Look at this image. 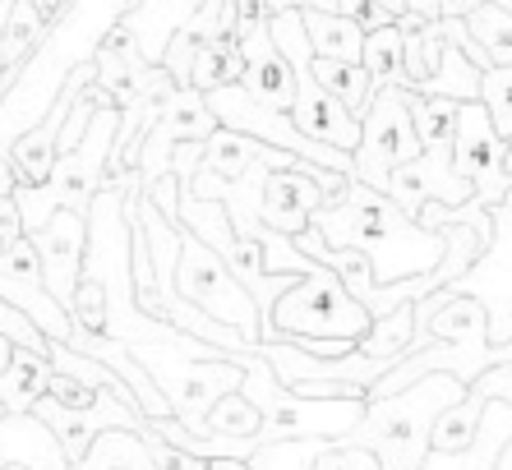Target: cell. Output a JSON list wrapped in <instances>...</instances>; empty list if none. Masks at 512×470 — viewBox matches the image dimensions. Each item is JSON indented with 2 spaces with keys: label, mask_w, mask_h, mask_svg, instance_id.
I'll return each instance as SVG.
<instances>
[{
  "label": "cell",
  "mask_w": 512,
  "mask_h": 470,
  "mask_svg": "<svg viewBox=\"0 0 512 470\" xmlns=\"http://www.w3.org/2000/svg\"><path fill=\"white\" fill-rule=\"evenodd\" d=\"M176 295L190 300L194 309H203L208 318L236 328L240 337L259 346L263 337V318H259V305L250 300V291L231 277V268L217 259L213 249L194 240L190 231H180V254H176Z\"/></svg>",
  "instance_id": "cell-8"
},
{
  "label": "cell",
  "mask_w": 512,
  "mask_h": 470,
  "mask_svg": "<svg viewBox=\"0 0 512 470\" xmlns=\"http://www.w3.org/2000/svg\"><path fill=\"white\" fill-rule=\"evenodd\" d=\"M227 83H240L236 37H222V42H194V65H190V88L194 93H213V88H227Z\"/></svg>",
  "instance_id": "cell-29"
},
{
  "label": "cell",
  "mask_w": 512,
  "mask_h": 470,
  "mask_svg": "<svg viewBox=\"0 0 512 470\" xmlns=\"http://www.w3.org/2000/svg\"><path fill=\"white\" fill-rule=\"evenodd\" d=\"M5 470H24V466H5Z\"/></svg>",
  "instance_id": "cell-44"
},
{
  "label": "cell",
  "mask_w": 512,
  "mask_h": 470,
  "mask_svg": "<svg viewBox=\"0 0 512 470\" xmlns=\"http://www.w3.org/2000/svg\"><path fill=\"white\" fill-rule=\"evenodd\" d=\"M203 424H208V434H217V438H250V443H254L263 415H259V406H254V401L236 388V392H222V397L208 406Z\"/></svg>",
  "instance_id": "cell-31"
},
{
  "label": "cell",
  "mask_w": 512,
  "mask_h": 470,
  "mask_svg": "<svg viewBox=\"0 0 512 470\" xmlns=\"http://www.w3.org/2000/svg\"><path fill=\"white\" fill-rule=\"evenodd\" d=\"M480 74H485V70H476L462 51L443 42L439 65H434V70H429L420 83H411V93H420V97H448V102H480Z\"/></svg>",
  "instance_id": "cell-23"
},
{
  "label": "cell",
  "mask_w": 512,
  "mask_h": 470,
  "mask_svg": "<svg viewBox=\"0 0 512 470\" xmlns=\"http://www.w3.org/2000/svg\"><path fill=\"white\" fill-rule=\"evenodd\" d=\"M291 125L305 139L337 148V153H356L360 143V116H351L333 93H323L310 70L296 74V93H291Z\"/></svg>",
  "instance_id": "cell-17"
},
{
  "label": "cell",
  "mask_w": 512,
  "mask_h": 470,
  "mask_svg": "<svg viewBox=\"0 0 512 470\" xmlns=\"http://www.w3.org/2000/svg\"><path fill=\"white\" fill-rule=\"evenodd\" d=\"M429 300L439 309L425 318L420 346L406 351L365 397L402 392L406 383H416L425 374H453L457 383H476L489 365H512L508 346H489V318L476 295H453L448 286H439V291H429Z\"/></svg>",
  "instance_id": "cell-2"
},
{
  "label": "cell",
  "mask_w": 512,
  "mask_h": 470,
  "mask_svg": "<svg viewBox=\"0 0 512 470\" xmlns=\"http://www.w3.org/2000/svg\"><path fill=\"white\" fill-rule=\"evenodd\" d=\"M420 157V134L411 125V97L406 88H374L370 106L360 116V143L351 153V176L360 185L383 189L402 162Z\"/></svg>",
  "instance_id": "cell-9"
},
{
  "label": "cell",
  "mask_w": 512,
  "mask_h": 470,
  "mask_svg": "<svg viewBox=\"0 0 512 470\" xmlns=\"http://www.w3.org/2000/svg\"><path fill=\"white\" fill-rule=\"evenodd\" d=\"M47 383H51V360L47 355L14 346L10 365H5V374H0V415L33 411V401L47 397Z\"/></svg>",
  "instance_id": "cell-21"
},
{
  "label": "cell",
  "mask_w": 512,
  "mask_h": 470,
  "mask_svg": "<svg viewBox=\"0 0 512 470\" xmlns=\"http://www.w3.org/2000/svg\"><path fill=\"white\" fill-rule=\"evenodd\" d=\"M240 51V88L263 106H277V111H291V93H296V74L282 60V51L273 47L268 28L259 33H240L236 37Z\"/></svg>",
  "instance_id": "cell-18"
},
{
  "label": "cell",
  "mask_w": 512,
  "mask_h": 470,
  "mask_svg": "<svg viewBox=\"0 0 512 470\" xmlns=\"http://www.w3.org/2000/svg\"><path fill=\"white\" fill-rule=\"evenodd\" d=\"M0 300L19 309L42 337L70 341L74 323L47 295V286H42V263H37V249L28 235H19L14 245L0 249Z\"/></svg>",
  "instance_id": "cell-14"
},
{
  "label": "cell",
  "mask_w": 512,
  "mask_h": 470,
  "mask_svg": "<svg viewBox=\"0 0 512 470\" xmlns=\"http://www.w3.org/2000/svg\"><path fill=\"white\" fill-rule=\"evenodd\" d=\"M24 466V470H74L51 438V429L33 411L0 415V470Z\"/></svg>",
  "instance_id": "cell-19"
},
{
  "label": "cell",
  "mask_w": 512,
  "mask_h": 470,
  "mask_svg": "<svg viewBox=\"0 0 512 470\" xmlns=\"http://www.w3.org/2000/svg\"><path fill=\"white\" fill-rule=\"evenodd\" d=\"M28 240H33L37 263H42V286H47V295L60 309H70L74 286H79V272H84L88 212H70V208L51 212L47 222L37 226Z\"/></svg>",
  "instance_id": "cell-16"
},
{
  "label": "cell",
  "mask_w": 512,
  "mask_h": 470,
  "mask_svg": "<svg viewBox=\"0 0 512 470\" xmlns=\"http://www.w3.org/2000/svg\"><path fill=\"white\" fill-rule=\"evenodd\" d=\"M199 5H203V0H139V5H130V10L120 14L116 24L130 28L139 56L148 60V65H157V60H162V51H167V42L176 37V28L185 24Z\"/></svg>",
  "instance_id": "cell-20"
},
{
  "label": "cell",
  "mask_w": 512,
  "mask_h": 470,
  "mask_svg": "<svg viewBox=\"0 0 512 470\" xmlns=\"http://www.w3.org/2000/svg\"><path fill=\"white\" fill-rule=\"evenodd\" d=\"M310 74H314V83H319L323 93H333L351 116H365L374 88H370V74L360 70V65H342V60H310Z\"/></svg>",
  "instance_id": "cell-30"
},
{
  "label": "cell",
  "mask_w": 512,
  "mask_h": 470,
  "mask_svg": "<svg viewBox=\"0 0 512 470\" xmlns=\"http://www.w3.org/2000/svg\"><path fill=\"white\" fill-rule=\"evenodd\" d=\"M370 309L333 277V268H314L286 286L268 309L259 341H296V337H346L360 341L370 332Z\"/></svg>",
  "instance_id": "cell-7"
},
{
  "label": "cell",
  "mask_w": 512,
  "mask_h": 470,
  "mask_svg": "<svg viewBox=\"0 0 512 470\" xmlns=\"http://www.w3.org/2000/svg\"><path fill=\"white\" fill-rule=\"evenodd\" d=\"M180 33L194 37V42H222V37H236V0H203L199 10L180 24Z\"/></svg>",
  "instance_id": "cell-32"
},
{
  "label": "cell",
  "mask_w": 512,
  "mask_h": 470,
  "mask_svg": "<svg viewBox=\"0 0 512 470\" xmlns=\"http://www.w3.org/2000/svg\"><path fill=\"white\" fill-rule=\"evenodd\" d=\"M328 10H333V14H346V19H351L360 33H374V28H383V24H393V19H397V14L383 10L379 0H333Z\"/></svg>",
  "instance_id": "cell-37"
},
{
  "label": "cell",
  "mask_w": 512,
  "mask_h": 470,
  "mask_svg": "<svg viewBox=\"0 0 512 470\" xmlns=\"http://www.w3.org/2000/svg\"><path fill=\"white\" fill-rule=\"evenodd\" d=\"M503 171L512 176V139H508V148H503Z\"/></svg>",
  "instance_id": "cell-42"
},
{
  "label": "cell",
  "mask_w": 512,
  "mask_h": 470,
  "mask_svg": "<svg viewBox=\"0 0 512 470\" xmlns=\"http://www.w3.org/2000/svg\"><path fill=\"white\" fill-rule=\"evenodd\" d=\"M213 130H217V120H213V111H208V102H203V93H194V88H176L139 139V153H134V171H139V180L143 185H153L157 176H167L171 148H176V143H203Z\"/></svg>",
  "instance_id": "cell-13"
},
{
  "label": "cell",
  "mask_w": 512,
  "mask_h": 470,
  "mask_svg": "<svg viewBox=\"0 0 512 470\" xmlns=\"http://www.w3.org/2000/svg\"><path fill=\"white\" fill-rule=\"evenodd\" d=\"M143 447H148V457H153L157 470H208L203 466V457H190V452L171 447L167 438H157L153 424H143Z\"/></svg>",
  "instance_id": "cell-35"
},
{
  "label": "cell",
  "mask_w": 512,
  "mask_h": 470,
  "mask_svg": "<svg viewBox=\"0 0 512 470\" xmlns=\"http://www.w3.org/2000/svg\"><path fill=\"white\" fill-rule=\"evenodd\" d=\"M489 5H503V10H508V14H512V0H489Z\"/></svg>",
  "instance_id": "cell-43"
},
{
  "label": "cell",
  "mask_w": 512,
  "mask_h": 470,
  "mask_svg": "<svg viewBox=\"0 0 512 470\" xmlns=\"http://www.w3.org/2000/svg\"><path fill=\"white\" fill-rule=\"evenodd\" d=\"M259 153H263L259 139L236 134V130H222V125H217V130L203 139L199 171H208V176H217V180H240L254 166V157H259Z\"/></svg>",
  "instance_id": "cell-27"
},
{
  "label": "cell",
  "mask_w": 512,
  "mask_h": 470,
  "mask_svg": "<svg viewBox=\"0 0 512 470\" xmlns=\"http://www.w3.org/2000/svg\"><path fill=\"white\" fill-rule=\"evenodd\" d=\"M310 470H383L379 457L370 447H351V443H323V452L310 461Z\"/></svg>",
  "instance_id": "cell-34"
},
{
  "label": "cell",
  "mask_w": 512,
  "mask_h": 470,
  "mask_svg": "<svg viewBox=\"0 0 512 470\" xmlns=\"http://www.w3.org/2000/svg\"><path fill=\"white\" fill-rule=\"evenodd\" d=\"M24 235V217H19V203H14V194H0V240L5 245H14Z\"/></svg>",
  "instance_id": "cell-39"
},
{
  "label": "cell",
  "mask_w": 512,
  "mask_h": 470,
  "mask_svg": "<svg viewBox=\"0 0 512 470\" xmlns=\"http://www.w3.org/2000/svg\"><path fill=\"white\" fill-rule=\"evenodd\" d=\"M74 470H157L143 434L134 429H102L93 438V447L84 452V461H74Z\"/></svg>",
  "instance_id": "cell-24"
},
{
  "label": "cell",
  "mask_w": 512,
  "mask_h": 470,
  "mask_svg": "<svg viewBox=\"0 0 512 470\" xmlns=\"http://www.w3.org/2000/svg\"><path fill=\"white\" fill-rule=\"evenodd\" d=\"M240 392L259 406L263 424L254 434V447L263 443H286V438H328L337 443L342 434H351L365 411V397H296L291 388L277 383V374L268 369L259 351L245 355V378Z\"/></svg>",
  "instance_id": "cell-4"
},
{
  "label": "cell",
  "mask_w": 512,
  "mask_h": 470,
  "mask_svg": "<svg viewBox=\"0 0 512 470\" xmlns=\"http://www.w3.org/2000/svg\"><path fill=\"white\" fill-rule=\"evenodd\" d=\"M310 226L328 249H360L374 268V286L425 277L429 268H439L443 249H448V235L443 231L420 226L383 189L360 185L356 176L346 180L337 203L314 208Z\"/></svg>",
  "instance_id": "cell-1"
},
{
  "label": "cell",
  "mask_w": 512,
  "mask_h": 470,
  "mask_svg": "<svg viewBox=\"0 0 512 470\" xmlns=\"http://www.w3.org/2000/svg\"><path fill=\"white\" fill-rule=\"evenodd\" d=\"M360 70L370 74V88H406V60H402V33L393 24L365 33L360 47Z\"/></svg>",
  "instance_id": "cell-26"
},
{
  "label": "cell",
  "mask_w": 512,
  "mask_h": 470,
  "mask_svg": "<svg viewBox=\"0 0 512 470\" xmlns=\"http://www.w3.org/2000/svg\"><path fill=\"white\" fill-rule=\"evenodd\" d=\"M453 295H476L489 318V346L512 341V199L489 208V240L471 268L448 282Z\"/></svg>",
  "instance_id": "cell-10"
},
{
  "label": "cell",
  "mask_w": 512,
  "mask_h": 470,
  "mask_svg": "<svg viewBox=\"0 0 512 470\" xmlns=\"http://www.w3.org/2000/svg\"><path fill=\"white\" fill-rule=\"evenodd\" d=\"M305 5H314V10H328L333 0H268V10H305ZM388 14H406V0H379Z\"/></svg>",
  "instance_id": "cell-40"
},
{
  "label": "cell",
  "mask_w": 512,
  "mask_h": 470,
  "mask_svg": "<svg viewBox=\"0 0 512 470\" xmlns=\"http://www.w3.org/2000/svg\"><path fill=\"white\" fill-rule=\"evenodd\" d=\"M33 415L51 429V438L60 443V452H65V461H84V452L93 447V438L102 434V429H134V434H143V411L134 406V401L116 397V392H97V401L88 406V411H65V406H56L51 397H37L33 401Z\"/></svg>",
  "instance_id": "cell-15"
},
{
  "label": "cell",
  "mask_w": 512,
  "mask_h": 470,
  "mask_svg": "<svg viewBox=\"0 0 512 470\" xmlns=\"http://www.w3.org/2000/svg\"><path fill=\"white\" fill-rule=\"evenodd\" d=\"M130 355L148 369V378L157 383V392L167 397L171 420L180 429H190L194 438H208V406H213L222 392H236L240 378H245V355H217V360H194V355L176 351V346H157V341H134Z\"/></svg>",
  "instance_id": "cell-6"
},
{
  "label": "cell",
  "mask_w": 512,
  "mask_h": 470,
  "mask_svg": "<svg viewBox=\"0 0 512 470\" xmlns=\"http://www.w3.org/2000/svg\"><path fill=\"white\" fill-rule=\"evenodd\" d=\"M356 351L370 355V360H402L406 351H416V309L397 305L388 314H379L370 323V332L356 341Z\"/></svg>",
  "instance_id": "cell-25"
},
{
  "label": "cell",
  "mask_w": 512,
  "mask_h": 470,
  "mask_svg": "<svg viewBox=\"0 0 512 470\" xmlns=\"http://www.w3.org/2000/svg\"><path fill=\"white\" fill-rule=\"evenodd\" d=\"M0 93H5V83H0Z\"/></svg>",
  "instance_id": "cell-45"
},
{
  "label": "cell",
  "mask_w": 512,
  "mask_h": 470,
  "mask_svg": "<svg viewBox=\"0 0 512 470\" xmlns=\"http://www.w3.org/2000/svg\"><path fill=\"white\" fill-rule=\"evenodd\" d=\"M383 194H388L406 217H420L425 203H443V208L471 203V185L457 176V166H453V139L420 143V157L397 166L393 176H388V185H383Z\"/></svg>",
  "instance_id": "cell-12"
},
{
  "label": "cell",
  "mask_w": 512,
  "mask_h": 470,
  "mask_svg": "<svg viewBox=\"0 0 512 470\" xmlns=\"http://www.w3.org/2000/svg\"><path fill=\"white\" fill-rule=\"evenodd\" d=\"M116 120H120V111L111 102L97 106L84 139L74 143L70 153L56 157L47 185H14V203H19V217H24V235H33L37 226L60 208L88 212L93 194L102 189V180H107V157H111V143H116Z\"/></svg>",
  "instance_id": "cell-5"
},
{
  "label": "cell",
  "mask_w": 512,
  "mask_h": 470,
  "mask_svg": "<svg viewBox=\"0 0 512 470\" xmlns=\"http://www.w3.org/2000/svg\"><path fill=\"white\" fill-rule=\"evenodd\" d=\"M434 5H439V19H466L480 0H434Z\"/></svg>",
  "instance_id": "cell-41"
},
{
  "label": "cell",
  "mask_w": 512,
  "mask_h": 470,
  "mask_svg": "<svg viewBox=\"0 0 512 470\" xmlns=\"http://www.w3.org/2000/svg\"><path fill=\"white\" fill-rule=\"evenodd\" d=\"M162 70L171 74V83L176 88H190V65H194V37H185L176 28V37L167 42V51H162V60H157Z\"/></svg>",
  "instance_id": "cell-38"
},
{
  "label": "cell",
  "mask_w": 512,
  "mask_h": 470,
  "mask_svg": "<svg viewBox=\"0 0 512 470\" xmlns=\"http://www.w3.org/2000/svg\"><path fill=\"white\" fill-rule=\"evenodd\" d=\"M503 148L508 143L494 134L485 102H457V134H453V166L471 185L476 208H494L512 189V176L503 171Z\"/></svg>",
  "instance_id": "cell-11"
},
{
  "label": "cell",
  "mask_w": 512,
  "mask_h": 470,
  "mask_svg": "<svg viewBox=\"0 0 512 470\" xmlns=\"http://www.w3.org/2000/svg\"><path fill=\"white\" fill-rule=\"evenodd\" d=\"M466 383L453 374H425L416 383H406L402 392L388 397H365L356 429L342 434L337 443L370 447L383 470H420L429 457V429L448 406H457Z\"/></svg>",
  "instance_id": "cell-3"
},
{
  "label": "cell",
  "mask_w": 512,
  "mask_h": 470,
  "mask_svg": "<svg viewBox=\"0 0 512 470\" xmlns=\"http://www.w3.org/2000/svg\"><path fill=\"white\" fill-rule=\"evenodd\" d=\"M508 351H512V341H508Z\"/></svg>",
  "instance_id": "cell-46"
},
{
  "label": "cell",
  "mask_w": 512,
  "mask_h": 470,
  "mask_svg": "<svg viewBox=\"0 0 512 470\" xmlns=\"http://www.w3.org/2000/svg\"><path fill=\"white\" fill-rule=\"evenodd\" d=\"M462 24H466V33L480 42V51L489 56V70H512V14L503 10V5L480 0Z\"/></svg>",
  "instance_id": "cell-28"
},
{
  "label": "cell",
  "mask_w": 512,
  "mask_h": 470,
  "mask_svg": "<svg viewBox=\"0 0 512 470\" xmlns=\"http://www.w3.org/2000/svg\"><path fill=\"white\" fill-rule=\"evenodd\" d=\"M305 19V37H310V51L314 60H342V65H360V47H365V33H360L346 14L333 10H314L305 5L300 10Z\"/></svg>",
  "instance_id": "cell-22"
},
{
  "label": "cell",
  "mask_w": 512,
  "mask_h": 470,
  "mask_svg": "<svg viewBox=\"0 0 512 470\" xmlns=\"http://www.w3.org/2000/svg\"><path fill=\"white\" fill-rule=\"evenodd\" d=\"M97 392H102V388H88V383H79V378L56 374V369H51L47 397L56 401V406H65V411H88V406L97 401Z\"/></svg>",
  "instance_id": "cell-36"
},
{
  "label": "cell",
  "mask_w": 512,
  "mask_h": 470,
  "mask_svg": "<svg viewBox=\"0 0 512 470\" xmlns=\"http://www.w3.org/2000/svg\"><path fill=\"white\" fill-rule=\"evenodd\" d=\"M480 102L489 111V125L503 143L512 139V70H485L480 74Z\"/></svg>",
  "instance_id": "cell-33"
}]
</instances>
